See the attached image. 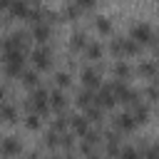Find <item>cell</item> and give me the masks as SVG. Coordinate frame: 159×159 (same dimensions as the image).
<instances>
[{
    "label": "cell",
    "mask_w": 159,
    "mask_h": 159,
    "mask_svg": "<svg viewBox=\"0 0 159 159\" xmlns=\"http://www.w3.org/2000/svg\"><path fill=\"white\" fill-rule=\"evenodd\" d=\"M119 159H142V154L134 147H124V149H119Z\"/></svg>",
    "instance_id": "83f0119b"
},
{
    "label": "cell",
    "mask_w": 159,
    "mask_h": 159,
    "mask_svg": "<svg viewBox=\"0 0 159 159\" xmlns=\"http://www.w3.org/2000/svg\"><path fill=\"white\" fill-rule=\"evenodd\" d=\"M0 119H5V122H17V109H15V104L2 102V104H0Z\"/></svg>",
    "instance_id": "9a60e30c"
},
{
    "label": "cell",
    "mask_w": 159,
    "mask_h": 159,
    "mask_svg": "<svg viewBox=\"0 0 159 159\" xmlns=\"http://www.w3.org/2000/svg\"><path fill=\"white\" fill-rule=\"evenodd\" d=\"M134 127H137V124H134V119H132L129 112H122V114L114 117V129H117V132H132Z\"/></svg>",
    "instance_id": "8fae6325"
},
{
    "label": "cell",
    "mask_w": 159,
    "mask_h": 159,
    "mask_svg": "<svg viewBox=\"0 0 159 159\" xmlns=\"http://www.w3.org/2000/svg\"><path fill=\"white\" fill-rule=\"evenodd\" d=\"M70 45H72L75 50H82V47H87V32H84V30H75V32H72V40H70Z\"/></svg>",
    "instance_id": "d6986e66"
},
{
    "label": "cell",
    "mask_w": 159,
    "mask_h": 159,
    "mask_svg": "<svg viewBox=\"0 0 159 159\" xmlns=\"http://www.w3.org/2000/svg\"><path fill=\"white\" fill-rule=\"evenodd\" d=\"M70 124V114H57V119L52 122V132H62Z\"/></svg>",
    "instance_id": "4316f807"
},
{
    "label": "cell",
    "mask_w": 159,
    "mask_h": 159,
    "mask_svg": "<svg viewBox=\"0 0 159 159\" xmlns=\"http://www.w3.org/2000/svg\"><path fill=\"white\" fill-rule=\"evenodd\" d=\"M27 40H30V32H25V30H15V32L5 35L2 42H0L2 55H7V52H22V55H25V50H27Z\"/></svg>",
    "instance_id": "6da1fadb"
},
{
    "label": "cell",
    "mask_w": 159,
    "mask_h": 159,
    "mask_svg": "<svg viewBox=\"0 0 159 159\" xmlns=\"http://www.w3.org/2000/svg\"><path fill=\"white\" fill-rule=\"evenodd\" d=\"M94 27H97L99 32H109V30H112V22H109V17H104V15H97V17H94Z\"/></svg>",
    "instance_id": "cb8c5ba5"
},
{
    "label": "cell",
    "mask_w": 159,
    "mask_h": 159,
    "mask_svg": "<svg viewBox=\"0 0 159 159\" xmlns=\"http://www.w3.org/2000/svg\"><path fill=\"white\" fill-rule=\"evenodd\" d=\"M22 82H25L27 87H37V82H40V80H37V72H35V70H25V72H22Z\"/></svg>",
    "instance_id": "d4e9b609"
},
{
    "label": "cell",
    "mask_w": 159,
    "mask_h": 159,
    "mask_svg": "<svg viewBox=\"0 0 159 159\" xmlns=\"http://www.w3.org/2000/svg\"><path fill=\"white\" fill-rule=\"evenodd\" d=\"M112 104H114V94H112L109 84H99V89H97V94H94V107L109 109Z\"/></svg>",
    "instance_id": "ba28073f"
},
{
    "label": "cell",
    "mask_w": 159,
    "mask_h": 159,
    "mask_svg": "<svg viewBox=\"0 0 159 159\" xmlns=\"http://www.w3.org/2000/svg\"><path fill=\"white\" fill-rule=\"evenodd\" d=\"M5 94H7V92H5V87L0 84V99H5Z\"/></svg>",
    "instance_id": "e575fe53"
},
{
    "label": "cell",
    "mask_w": 159,
    "mask_h": 159,
    "mask_svg": "<svg viewBox=\"0 0 159 159\" xmlns=\"http://www.w3.org/2000/svg\"><path fill=\"white\" fill-rule=\"evenodd\" d=\"M0 154H5V157L20 154V142H17L15 137H5V139L0 142Z\"/></svg>",
    "instance_id": "7c38bea8"
},
{
    "label": "cell",
    "mask_w": 159,
    "mask_h": 159,
    "mask_svg": "<svg viewBox=\"0 0 159 159\" xmlns=\"http://www.w3.org/2000/svg\"><path fill=\"white\" fill-rule=\"evenodd\" d=\"M112 52L114 55H137L139 45L132 42L129 37H117V40H112Z\"/></svg>",
    "instance_id": "8992f818"
},
{
    "label": "cell",
    "mask_w": 159,
    "mask_h": 159,
    "mask_svg": "<svg viewBox=\"0 0 159 159\" xmlns=\"http://www.w3.org/2000/svg\"><path fill=\"white\" fill-rule=\"evenodd\" d=\"M0 62H2V52H0Z\"/></svg>",
    "instance_id": "8d00e7d4"
},
{
    "label": "cell",
    "mask_w": 159,
    "mask_h": 159,
    "mask_svg": "<svg viewBox=\"0 0 159 159\" xmlns=\"http://www.w3.org/2000/svg\"><path fill=\"white\" fill-rule=\"evenodd\" d=\"M109 89H112V94H114V102H117V99L124 102V104L139 102V92H134L127 82H114V84H109Z\"/></svg>",
    "instance_id": "277c9868"
},
{
    "label": "cell",
    "mask_w": 159,
    "mask_h": 159,
    "mask_svg": "<svg viewBox=\"0 0 159 159\" xmlns=\"http://www.w3.org/2000/svg\"><path fill=\"white\" fill-rule=\"evenodd\" d=\"M0 142H2V139H0Z\"/></svg>",
    "instance_id": "74e56055"
},
{
    "label": "cell",
    "mask_w": 159,
    "mask_h": 159,
    "mask_svg": "<svg viewBox=\"0 0 159 159\" xmlns=\"http://www.w3.org/2000/svg\"><path fill=\"white\" fill-rule=\"evenodd\" d=\"M47 89H42V87H35L32 89V94H30V102H27V109L32 112V114H37V117H42V114H47Z\"/></svg>",
    "instance_id": "7a4b0ae2"
},
{
    "label": "cell",
    "mask_w": 159,
    "mask_h": 159,
    "mask_svg": "<svg viewBox=\"0 0 159 159\" xmlns=\"http://www.w3.org/2000/svg\"><path fill=\"white\" fill-rule=\"evenodd\" d=\"M7 10H10V15H15V17H27L30 5H27V2H7Z\"/></svg>",
    "instance_id": "e0dca14e"
},
{
    "label": "cell",
    "mask_w": 159,
    "mask_h": 159,
    "mask_svg": "<svg viewBox=\"0 0 159 159\" xmlns=\"http://www.w3.org/2000/svg\"><path fill=\"white\" fill-rule=\"evenodd\" d=\"M99 80H102V77H99V70H97V67H84V70H82V82H84V87H87L89 92H92L94 87H99Z\"/></svg>",
    "instance_id": "9c48e42d"
},
{
    "label": "cell",
    "mask_w": 159,
    "mask_h": 159,
    "mask_svg": "<svg viewBox=\"0 0 159 159\" xmlns=\"http://www.w3.org/2000/svg\"><path fill=\"white\" fill-rule=\"evenodd\" d=\"M57 144H60V147H65V149H72V144H75V134H70V132H62Z\"/></svg>",
    "instance_id": "f1b7e54d"
},
{
    "label": "cell",
    "mask_w": 159,
    "mask_h": 159,
    "mask_svg": "<svg viewBox=\"0 0 159 159\" xmlns=\"http://www.w3.org/2000/svg\"><path fill=\"white\" fill-rule=\"evenodd\" d=\"M139 75H144V77H154V75H157V62H154V60H144V62L139 65Z\"/></svg>",
    "instance_id": "44dd1931"
},
{
    "label": "cell",
    "mask_w": 159,
    "mask_h": 159,
    "mask_svg": "<svg viewBox=\"0 0 159 159\" xmlns=\"http://www.w3.org/2000/svg\"><path fill=\"white\" fill-rule=\"evenodd\" d=\"M87 57L89 60H97V57H102V45L97 42V40H92V42H87Z\"/></svg>",
    "instance_id": "7402d4cb"
},
{
    "label": "cell",
    "mask_w": 159,
    "mask_h": 159,
    "mask_svg": "<svg viewBox=\"0 0 159 159\" xmlns=\"http://www.w3.org/2000/svg\"><path fill=\"white\" fill-rule=\"evenodd\" d=\"M112 72H114V75H117V77H119L122 82H124V80H127L129 75H132V70H129V65H127V62H117V65L112 67Z\"/></svg>",
    "instance_id": "603a6c76"
},
{
    "label": "cell",
    "mask_w": 159,
    "mask_h": 159,
    "mask_svg": "<svg viewBox=\"0 0 159 159\" xmlns=\"http://www.w3.org/2000/svg\"><path fill=\"white\" fill-rule=\"evenodd\" d=\"M144 94H147V99H149V102H154V99H157V84L152 82V84L147 87V92H144Z\"/></svg>",
    "instance_id": "836d02e7"
},
{
    "label": "cell",
    "mask_w": 159,
    "mask_h": 159,
    "mask_svg": "<svg viewBox=\"0 0 159 159\" xmlns=\"http://www.w3.org/2000/svg\"><path fill=\"white\" fill-rule=\"evenodd\" d=\"M104 139H107V154H109V157H117V154H119V137H117L114 132H107Z\"/></svg>",
    "instance_id": "ac0fdd59"
},
{
    "label": "cell",
    "mask_w": 159,
    "mask_h": 159,
    "mask_svg": "<svg viewBox=\"0 0 159 159\" xmlns=\"http://www.w3.org/2000/svg\"><path fill=\"white\" fill-rule=\"evenodd\" d=\"M70 124H72V132H75V134H82V137L87 134V119H84V117L72 114V117H70Z\"/></svg>",
    "instance_id": "2e32d148"
},
{
    "label": "cell",
    "mask_w": 159,
    "mask_h": 159,
    "mask_svg": "<svg viewBox=\"0 0 159 159\" xmlns=\"http://www.w3.org/2000/svg\"><path fill=\"white\" fill-rule=\"evenodd\" d=\"M84 119H87V122H102V109H99V107H94V104H92V107H87Z\"/></svg>",
    "instance_id": "484cf974"
},
{
    "label": "cell",
    "mask_w": 159,
    "mask_h": 159,
    "mask_svg": "<svg viewBox=\"0 0 159 159\" xmlns=\"http://www.w3.org/2000/svg\"><path fill=\"white\" fill-rule=\"evenodd\" d=\"M55 82H57V87H67L72 82V77H70V72H57L55 75Z\"/></svg>",
    "instance_id": "f546056e"
},
{
    "label": "cell",
    "mask_w": 159,
    "mask_h": 159,
    "mask_svg": "<svg viewBox=\"0 0 159 159\" xmlns=\"http://www.w3.org/2000/svg\"><path fill=\"white\" fill-rule=\"evenodd\" d=\"M40 45H45L50 37H52V27L47 25V22H37V25H32V32H30Z\"/></svg>",
    "instance_id": "30bf717a"
},
{
    "label": "cell",
    "mask_w": 159,
    "mask_h": 159,
    "mask_svg": "<svg viewBox=\"0 0 159 159\" xmlns=\"http://www.w3.org/2000/svg\"><path fill=\"white\" fill-rule=\"evenodd\" d=\"M129 114H132L134 124H144V122L149 119V107H147L144 102H134V109H132Z\"/></svg>",
    "instance_id": "4fadbf2b"
},
{
    "label": "cell",
    "mask_w": 159,
    "mask_h": 159,
    "mask_svg": "<svg viewBox=\"0 0 159 159\" xmlns=\"http://www.w3.org/2000/svg\"><path fill=\"white\" fill-rule=\"evenodd\" d=\"M87 159H102V157H99V154H94V152H92V154H89V157H87Z\"/></svg>",
    "instance_id": "d590c367"
},
{
    "label": "cell",
    "mask_w": 159,
    "mask_h": 159,
    "mask_svg": "<svg viewBox=\"0 0 159 159\" xmlns=\"http://www.w3.org/2000/svg\"><path fill=\"white\" fill-rule=\"evenodd\" d=\"M80 12H82V10L77 7V2H72V5H65V15H67V17H77Z\"/></svg>",
    "instance_id": "d6a6232c"
},
{
    "label": "cell",
    "mask_w": 159,
    "mask_h": 159,
    "mask_svg": "<svg viewBox=\"0 0 159 159\" xmlns=\"http://www.w3.org/2000/svg\"><path fill=\"white\" fill-rule=\"evenodd\" d=\"M77 104H80V107H84V109H87V107H92V104H94V94H92L89 89L77 92Z\"/></svg>",
    "instance_id": "ffe728a7"
},
{
    "label": "cell",
    "mask_w": 159,
    "mask_h": 159,
    "mask_svg": "<svg viewBox=\"0 0 159 159\" xmlns=\"http://www.w3.org/2000/svg\"><path fill=\"white\" fill-rule=\"evenodd\" d=\"M129 40L137 42V45H152V42H157L154 30H152L149 22H134V25H132V37H129Z\"/></svg>",
    "instance_id": "3957f363"
},
{
    "label": "cell",
    "mask_w": 159,
    "mask_h": 159,
    "mask_svg": "<svg viewBox=\"0 0 159 159\" xmlns=\"http://www.w3.org/2000/svg\"><path fill=\"white\" fill-rule=\"evenodd\" d=\"M50 62H52V52H50L47 45H40V47L32 50V65H35L37 70H47Z\"/></svg>",
    "instance_id": "52a82bcc"
},
{
    "label": "cell",
    "mask_w": 159,
    "mask_h": 159,
    "mask_svg": "<svg viewBox=\"0 0 159 159\" xmlns=\"http://www.w3.org/2000/svg\"><path fill=\"white\" fill-rule=\"evenodd\" d=\"M65 104H67V99H65V94L60 92V89H55V92H50L47 94V107H52V109H65Z\"/></svg>",
    "instance_id": "5bb4252c"
},
{
    "label": "cell",
    "mask_w": 159,
    "mask_h": 159,
    "mask_svg": "<svg viewBox=\"0 0 159 159\" xmlns=\"http://www.w3.org/2000/svg\"><path fill=\"white\" fill-rule=\"evenodd\" d=\"M22 62H25V55L22 52H7V55H2V65H5V72L10 77L22 75Z\"/></svg>",
    "instance_id": "5b68a950"
},
{
    "label": "cell",
    "mask_w": 159,
    "mask_h": 159,
    "mask_svg": "<svg viewBox=\"0 0 159 159\" xmlns=\"http://www.w3.org/2000/svg\"><path fill=\"white\" fill-rule=\"evenodd\" d=\"M40 122H42V119H40L37 114H32V112H30V114L25 117V124H27L30 129H37V127H40Z\"/></svg>",
    "instance_id": "4dcf8cb0"
},
{
    "label": "cell",
    "mask_w": 159,
    "mask_h": 159,
    "mask_svg": "<svg viewBox=\"0 0 159 159\" xmlns=\"http://www.w3.org/2000/svg\"><path fill=\"white\" fill-rule=\"evenodd\" d=\"M57 142H60V134L57 132H47L45 134V144L47 147H57Z\"/></svg>",
    "instance_id": "1f68e13d"
}]
</instances>
